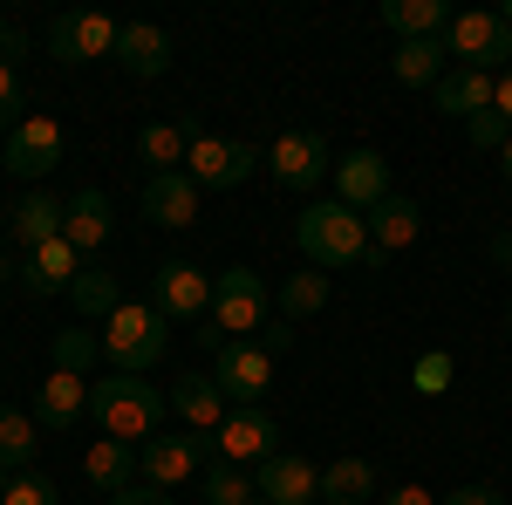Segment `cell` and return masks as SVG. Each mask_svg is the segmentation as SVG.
Wrapping results in <instances>:
<instances>
[{
  "mask_svg": "<svg viewBox=\"0 0 512 505\" xmlns=\"http://www.w3.org/2000/svg\"><path fill=\"white\" fill-rule=\"evenodd\" d=\"M294 246L315 273H349V267H383V253L369 246V226L362 212H349L342 198H321L294 219Z\"/></svg>",
  "mask_w": 512,
  "mask_h": 505,
  "instance_id": "1",
  "label": "cell"
},
{
  "mask_svg": "<svg viewBox=\"0 0 512 505\" xmlns=\"http://www.w3.org/2000/svg\"><path fill=\"white\" fill-rule=\"evenodd\" d=\"M89 417L103 424V437H123V444H151L158 424L171 417V396L158 383H144V376H103V383L89 389Z\"/></svg>",
  "mask_w": 512,
  "mask_h": 505,
  "instance_id": "2",
  "label": "cell"
},
{
  "mask_svg": "<svg viewBox=\"0 0 512 505\" xmlns=\"http://www.w3.org/2000/svg\"><path fill=\"white\" fill-rule=\"evenodd\" d=\"M164 349H171V321H164L151 301H123V308L103 321V355L117 362V376H144V369H158Z\"/></svg>",
  "mask_w": 512,
  "mask_h": 505,
  "instance_id": "3",
  "label": "cell"
},
{
  "mask_svg": "<svg viewBox=\"0 0 512 505\" xmlns=\"http://www.w3.org/2000/svg\"><path fill=\"white\" fill-rule=\"evenodd\" d=\"M444 62H458V69H478V76H506L512 69V28L492 14V7H465V14H451V28H444Z\"/></svg>",
  "mask_w": 512,
  "mask_h": 505,
  "instance_id": "4",
  "label": "cell"
},
{
  "mask_svg": "<svg viewBox=\"0 0 512 505\" xmlns=\"http://www.w3.org/2000/svg\"><path fill=\"white\" fill-rule=\"evenodd\" d=\"M267 308H274V294H267V280L253 267H226L212 273V328L226 335V342H253V328H267Z\"/></svg>",
  "mask_w": 512,
  "mask_h": 505,
  "instance_id": "5",
  "label": "cell"
},
{
  "mask_svg": "<svg viewBox=\"0 0 512 505\" xmlns=\"http://www.w3.org/2000/svg\"><path fill=\"white\" fill-rule=\"evenodd\" d=\"M260 164H267V151L233 144V137H205V130H198L192 151H185V178H192L198 192H239Z\"/></svg>",
  "mask_w": 512,
  "mask_h": 505,
  "instance_id": "6",
  "label": "cell"
},
{
  "mask_svg": "<svg viewBox=\"0 0 512 505\" xmlns=\"http://www.w3.org/2000/svg\"><path fill=\"white\" fill-rule=\"evenodd\" d=\"M267 178H274L280 192H315L321 178H335V151H328V137H321V130H287V137H274V151H267Z\"/></svg>",
  "mask_w": 512,
  "mask_h": 505,
  "instance_id": "7",
  "label": "cell"
},
{
  "mask_svg": "<svg viewBox=\"0 0 512 505\" xmlns=\"http://www.w3.org/2000/svg\"><path fill=\"white\" fill-rule=\"evenodd\" d=\"M117 35H123V21H110V14H55L48 55H55L62 69H89V62H103V55H117Z\"/></svg>",
  "mask_w": 512,
  "mask_h": 505,
  "instance_id": "8",
  "label": "cell"
},
{
  "mask_svg": "<svg viewBox=\"0 0 512 505\" xmlns=\"http://www.w3.org/2000/svg\"><path fill=\"white\" fill-rule=\"evenodd\" d=\"M205 458H212V437H192V430H178V437H151V444H137V478L158 485V492H178L185 478H198Z\"/></svg>",
  "mask_w": 512,
  "mask_h": 505,
  "instance_id": "9",
  "label": "cell"
},
{
  "mask_svg": "<svg viewBox=\"0 0 512 505\" xmlns=\"http://www.w3.org/2000/svg\"><path fill=\"white\" fill-rule=\"evenodd\" d=\"M212 383L226 389L233 410H253L274 389V355L260 349V342H226V349L212 355Z\"/></svg>",
  "mask_w": 512,
  "mask_h": 505,
  "instance_id": "10",
  "label": "cell"
},
{
  "mask_svg": "<svg viewBox=\"0 0 512 505\" xmlns=\"http://www.w3.org/2000/svg\"><path fill=\"white\" fill-rule=\"evenodd\" d=\"M212 451H219V465H267L280 451V424L253 403V410H226V424L212 430Z\"/></svg>",
  "mask_w": 512,
  "mask_h": 505,
  "instance_id": "11",
  "label": "cell"
},
{
  "mask_svg": "<svg viewBox=\"0 0 512 505\" xmlns=\"http://www.w3.org/2000/svg\"><path fill=\"white\" fill-rule=\"evenodd\" d=\"M151 308L164 321H198V314H212V273L192 267V260H164L151 273Z\"/></svg>",
  "mask_w": 512,
  "mask_h": 505,
  "instance_id": "12",
  "label": "cell"
},
{
  "mask_svg": "<svg viewBox=\"0 0 512 505\" xmlns=\"http://www.w3.org/2000/svg\"><path fill=\"white\" fill-rule=\"evenodd\" d=\"M253 499L260 505H321V471L294 451H274L267 465H253Z\"/></svg>",
  "mask_w": 512,
  "mask_h": 505,
  "instance_id": "13",
  "label": "cell"
},
{
  "mask_svg": "<svg viewBox=\"0 0 512 505\" xmlns=\"http://www.w3.org/2000/svg\"><path fill=\"white\" fill-rule=\"evenodd\" d=\"M62 151H69V137H62L55 117H21V130L7 137V171L14 178H48V171H62Z\"/></svg>",
  "mask_w": 512,
  "mask_h": 505,
  "instance_id": "14",
  "label": "cell"
},
{
  "mask_svg": "<svg viewBox=\"0 0 512 505\" xmlns=\"http://www.w3.org/2000/svg\"><path fill=\"white\" fill-rule=\"evenodd\" d=\"M390 192H396V185H390V157H383V151L335 157V198H342L349 212H376Z\"/></svg>",
  "mask_w": 512,
  "mask_h": 505,
  "instance_id": "15",
  "label": "cell"
},
{
  "mask_svg": "<svg viewBox=\"0 0 512 505\" xmlns=\"http://www.w3.org/2000/svg\"><path fill=\"white\" fill-rule=\"evenodd\" d=\"M144 219L151 226H164V233H185V226H198V185L185 178V171H158V178H144Z\"/></svg>",
  "mask_w": 512,
  "mask_h": 505,
  "instance_id": "16",
  "label": "cell"
},
{
  "mask_svg": "<svg viewBox=\"0 0 512 505\" xmlns=\"http://www.w3.org/2000/svg\"><path fill=\"white\" fill-rule=\"evenodd\" d=\"M226 410L233 403H226V389L212 383V369L205 376H178V389H171V417L192 430V437H212V430L226 424Z\"/></svg>",
  "mask_w": 512,
  "mask_h": 505,
  "instance_id": "17",
  "label": "cell"
},
{
  "mask_svg": "<svg viewBox=\"0 0 512 505\" xmlns=\"http://www.w3.org/2000/svg\"><path fill=\"white\" fill-rule=\"evenodd\" d=\"M117 62H123V69H130L137 82H158L164 69H171V35H164L158 21H123Z\"/></svg>",
  "mask_w": 512,
  "mask_h": 505,
  "instance_id": "18",
  "label": "cell"
},
{
  "mask_svg": "<svg viewBox=\"0 0 512 505\" xmlns=\"http://www.w3.org/2000/svg\"><path fill=\"white\" fill-rule=\"evenodd\" d=\"M362 226H369V246L390 260V253H403L410 239L424 233V212H417V198H403V192H390L376 212H362Z\"/></svg>",
  "mask_w": 512,
  "mask_h": 505,
  "instance_id": "19",
  "label": "cell"
},
{
  "mask_svg": "<svg viewBox=\"0 0 512 505\" xmlns=\"http://www.w3.org/2000/svg\"><path fill=\"white\" fill-rule=\"evenodd\" d=\"M76 246H69V239H48V246H35V253H28V260H21V287H28V294H41V301H48V294H69V287H76Z\"/></svg>",
  "mask_w": 512,
  "mask_h": 505,
  "instance_id": "20",
  "label": "cell"
},
{
  "mask_svg": "<svg viewBox=\"0 0 512 505\" xmlns=\"http://www.w3.org/2000/svg\"><path fill=\"white\" fill-rule=\"evenodd\" d=\"M110 226H117V219H110V198L96 192V185H82L76 198H62V239H69L76 253H96V246L110 239Z\"/></svg>",
  "mask_w": 512,
  "mask_h": 505,
  "instance_id": "21",
  "label": "cell"
},
{
  "mask_svg": "<svg viewBox=\"0 0 512 505\" xmlns=\"http://www.w3.org/2000/svg\"><path fill=\"white\" fill-rule=\"evenodd\" d=\"M89 410V389H82V376H69V369H48L35 389V424L41 430H76V417Z\"/></svg>",
  "mask_w": 512,
  "mask_h": 505,
  "instance_id": "22",
  "label": "cell"
},
{
  "mask_svg": "<svg viewBox=\"0 0 512 505\" xmlns=\"http://www.w3.org/2000/svg\"><path fill=\"white\" fill-rule=\"evenodd\" d=\"M82 478H89L96 492L123 499V492L137 485V444H123V437H96L89 458H82Z\"/></svg>",
  "mask_w": 512,
  "mask_h": 505,
  "instance_id": "23",
  "label": "cell"
},
{
  "mask_svg": "<svg viewBox=\"0 0 512 505\" xmlns=\"http://www.w3.org/2000/svg\"><path fill=\"white\" fill-rule=\"evenodd\" d=\"M492 82H499V76H478V69H444V82L431 89V103L451 123H458V117L472 123V117H485V110H492Z\"/></svg>",
  "mask_w": 512,
  "mask_h": 505,
  "instance_id": "24",
  "label": "cell"
},
{
  "mask_svg": "<svg viewBox=\"0 0 512 505\" xmlns=\"http://www.w3.org/2000/svg\"><path fill=\"white\" fill-rule=\"evenodd\" d=\"M7 226H14V246H21V260L35 253V246H48V239H62V198L48 192H28L14 212H7Z\"/></svg>",
  "mask_w": 512,
  "mask_h": 505,
  "instance_id": "25",
  "label": "cell"
},
{
  "mask_svg": "<svg viewBox=\"0 0 512 505\" xmlns=\"http://www.w3.org/2000/svg\"><path fill=\"white\" fill-rule=\"evenodd\" d=\"M192 137H198V123H144L137 130V164H151V178L158 171H185Z\"/></svg>",
  "mask_w": 512,
  "mask_h": 505,
  "instance_id": "26",
  "label": "cell"
},
{
  "mask_svg": "<svg viewBox=\"0 0 512 505\" xmlns=\"http://www.w3.org/2000/svg\"><path fill=\"white\" fill-rule=\"evenodd\" d=\"M383 28L396 41H437L451 28V7L444 0H383Z\"/></svg>",
  "mask_w": 512,
  "mask_h": 505,
  "instance_id": "27",
  "label": "cell"
},
{
  "mask_svg": "<svg viewBox=\"0 0 512 505\" xmlns=\"http://www.w3.org/2000/svg\"><path fill=\"white\" fill-rule=\"evenodd\" d=\"M444 41H396V55H390V76L403 82V89H437L444 82Z\"/></svg>",
  "mask_w": 512,
  "mask_h": 505,
  "instance_id": "28",
  "label": "cell"
},
{
  "mask_svg": "<svg viewBox=\"0 0 512 505\" xmlns=\"http://www.w3.org/2000/svg\"><path fill=\"white\" fill-rule=\"evenodd\" d=\"M376 499V465L369 458H335L321 471V505H369Z\"/></svg>",
  "mask_w": 512,
  "mask_h": 505,
  "instance_id": "29",
  "label": "cell"
},
{
  "mask_svg": "<svg viewBox=\"0 0 512 505\" xmlns=\"http://www.w3.org/2000/svg\"><path fill=\"white\" fill-rule=\"evenodd\" d=\"M69 301H76V321H110L123 308V287L110 267H82L76 287H69Z\"/></svg>",
  "mask_w": 512,
  "mask_h": 505,
  "instance_id": "30",
  "label": "cell"
},
{
  "mask_svg": "<svg viewBox=\"0 0 512 505\" xmlns=\"http://www.w3.org/2000/svg\"><path fill=\"white\" fill-rule=\"evenodd\" d=\"M274 308H280V321H308V314H321L328 308V273H287L274 287Z\"/></svg>",
  "mask_w": 512,
  "mask_h": 505,
  "instance_id": "31",
  "label": "cell"
},
{
  "mask_svg": "<svg viewBox=\"0 0 512 505\" xmlns=\"http://www.w3.org/2000/svg\"><path fill=\"white\" fill-rule=\"evenodd\" d=\"M35 417H28V410H7V403H0V465L7 471H28L35 465V451H41V437H35Z\"/></svg>",
  "mask_w": 512,
  "mask_h": 505,
  "instance_id": "32",
  "label": "cell"
},
{
  "mask_svg": "<svg viewBox=\"0 0 512 505\" xmlns=\"http://www.w3.org/2000/svg\"><path fill=\"white\" fill-rule=\"evenodd\" d=\"M96 355H103V335L96 328H55V369H69V376H89L96 369Z\"/></svg>",
  "mask_w": 512,
  "mask_h": 505,
  "instance_id": "33",
  "label": "cell"
},
{
  "mask_svg": "<svg viewBox=\"0 0 512 505\" xmlns=\"http://www.w3.org/2000/svg\"><path fill=\"white\" fill-rule=\"evenodd\" d=\"M205 505H253V471L239 465H212L205 471V492H198Z\"/></svg>",
  "mask_w": 512,
  "mask_h": 505,
  "instance_id": "34",
  "label": "cell"
},
{
  "mask_svg": "<svg viewBox=\"0 0 512 505\" xmlns=\"http://www.w3.org/2000/svg\"><path fill=\"white\" fill-rule=\"evenodd\" d=\"M451 376H458V355H451V349H431V355H417L410 389H417V396H444V389H451Z\"/></svg>",
  "mask_w": 512,
  "mask_h": 505,
  "instance_id": "35",
  "label": "cell"
},
{
  "mask_svg": "<svg viewBox=\"0 0 512 505\" xmlns=\"http://www.w3.org/2000/svg\"><path fill=\"white\" fill-rule=\"evenodd\" d=\"M0 505H62V492H55V478H41V471H14V485H7Z\"/></svg>",
  "mask_w": 512,
  "mask_h": 505,
  "instance_id": "36",
  "label": "cell"
},
{
  "mask_svg": "<svg viewBox=\"0 0 512 505\" xmlns=\"http://www.w3.org/2000/svg\"><path fill=\"white\" fill-rule=\"evenodd\" d=\"M0 130L7 137L21 130V69L14 62H0Z\"/></svg>",
  "mask_w": 512,
  "mask_h": 505,
  "instance_id": "37",
  "label": "cell"
},
{
  "mask_svg": "<svg viewBox=\"0 0 512 505\" xmlns=\"http://www.w3.org/2000/svg\"><path fill=\"white\" fill-rule=\"evenodd\" d=\"M465 137H472L478 151H506V137H512V123L499 117V110H485V117H472L465 123Z\"/></svg>",
  "mask_w": 512,
  "mask_h": 505,
  "instance_id": "38",
  "label": "cell"
},
{
  "mask_svg": "<svg viewBox=\"0 0 512 505\" xmlns=\"http://www.w3.org/2000/svg\"><path fill=\"white\" fill-rule=\"evenodd\" d=\"M444 505H512V499L499 492V485H458V492H451Z\"/></svg>",
  "mask_w": 512,
  "mask_h": 505,
  "instance_id": "39",
  "label": "cell"
},
{
  "mask_svg": "<svg viewBox=\"0 0 512 505\" xmlns=\"http://www.w3.org/2000/svg\"><path fill=\"white\" fill-rule=\"evenodd\" d=\"M260 349H267V355L280 362V355L294 349V321H267V335H260Z\"/></svg>",
  "mask_w": 512,
  "mask_h": 505,
  "instance_id": "40",
  "label": "cell"
},
{
  "mask_svg": "<svg viewBox=\"0 0 512 505\" xmlns=\"http://www.w3.org/2000/svg\"><path fill=\"white\" fill-rule=\"evenodd\" d=\"M14 55H28V35H21V28L0 14V62H14Z\"/></svg>",
  "mask_w": 512,
  "mask_h": 505,
  "instance_id": "41",
  "label": "cell"
},
{
  "mask_svg": "<svg viewBox=\"0 0 512 505\" xmlns=\"http://www.w3.org/2000/svg\"><path fill=\"white\" fill-rule=\"evenodd\" d=\"M110 505H178L171 492H158V485H130L123 499H110Z\"/></svg>",
  "mask_w": 512,
  "mask_h": 505,
  "instance_id": "42",
  "label": "cell"
},
{
  "mask_svg": "<svg viewBox=\"0 0 512 505\" xmlns=\"http://www.w3.org/2000/svg\"><path fill=\"white\" fill-rule=\"evenodd\" d=\"M383 505H437L424 485H396V492H383Z\"/></svg>",
  "mask_w": 512,
  "mask_h": 505,
  "instance_id": "43",
  "label": "cell"
},
{
  "mask_svg": "<svg viewBox=\"0 0 512 505\" xmlns=\"http://www.w3.org/2000/svg\"><path fill=\"white\" fill-rule=\"evenodd\" d=\"M492 110H499V117L512 123V69H506V76H499V82H492Z\"/></svg>",
  "mask_w": 512,
  "mask_h": 505,
  "instance_id": "44",
  "label": "cell"
},
{
  "mask_svg": "<svg viewBox=\"0 0 512 505\" xmlns=\"http://www.w3.org/2000/svg\"><path fill=\"white\" fill-rule=\"evenodd\" d=\"M492 260H499V267H512V233H492Z\"/></svg>",
  "mask_w": 512,
  "mask_h": 505,
  "instance_id": "45",
  "label": "cell"
},
{
  "mask_svg": "<svg viewBox=\"0 0 512 505\" xmlns=\"http://www.w3.org/2000/svg\"><path fill=\"white\" fill-rule=\"evenodd\" d=\"M7 280H21V253H0V287Z\"/></svg>",
  "mask_w": 512,
  "mask_h": 505,
  "instance_id": "46",
  "label": "cell"
},
{
  "mask_svg": "<svg viewBox=\"0 0 512 505\" xmlns=\"http://www.w3.org/2000/svg\"><path fill=\"white\" fill-rule=\"evenodd\" d=\"M499 171H506V185H512V137H506V151H499Z\"/></svg>",
  "mask_w": 512,
  "mask_h": 505,
  "instance_id": "47",
  "label": "cell"
},
{
  "mask_svg": "<svg viewBox=\"0 0 512 505\" xmlns=\"http://www.w3.org/2000/svg\"><path fill=\"white\" fill-rule=\"evenodd\" d=\"M7 485H14V471H7V465H0V499H7Z\"/></svg>",
  "mask_w": 512,
  "mask_h": 505,
  "instance_id": "48",
  "label": "cell"
},
{
  "mask_svg": "<svg viewBox=\"0 0 512 505\" xmlns=\"http://www.w3.org/2000/svg\"><path fill=\"white\" fill-rule=\"evenodd\" d=\"M506 335H512V308H506Z\"/></svg>",
  "mask_w": 512,
  "mask_h": 505,
  "instance_id": "49",
  "label": "cell"
},
{
  "mask_svg": "<svg viewBox=\"0 0 512 505\" xmlns=\"http://www.w3.org/2000/svg\"><path fill=\"white\" fill-rule=\"evenodd\" d=\"M253 505H260V499H253Z\"/></svg>",
  "mask_w": 512,
  "mask_h": 505,
  "instance_id": "50",
  "label": "cell"
}]
</instances>
